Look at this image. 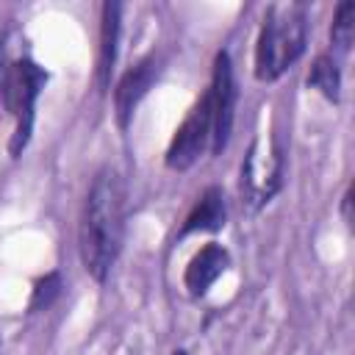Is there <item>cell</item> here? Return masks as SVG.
<instances>
[{"instance_id":"obj_13","label":"cell","mask_w":355,"mask_h":355,"mask_svg":"<svg viewBox=\"0 0 355 355\" xmlns=\"http://www.w3.org/2000/svg\"><path fill=\"white\" fill-rule=\"evenodd\" d=\"M64 291V277L58 269H50L44 272L42 277L33 280L31 286V297H28V305H25V313H39V311H47Z\"/></svg>"},{"instance_id":"obj_10","label":"cell","mask_w":355,"mask_h":355,"mask_svg":"<svg viewBox=\"0 0 355 355\" xmlns=\"http://www.w3.org/2000/svg\"><path fill=\"white\" fill-rule=\"evenodd\" d=\"M225 225H227V200H225L222 186L211 183L194 200L191 211L186 214V219H183V225L178 230V239H186L191 233H216Z\"/></svg>"},{"instance_id":"obj_1","label":"cell","mask_w":355,"mask_h":355,"mask_svg":"<svg viewBox=\"0 0 355 355\" xmlns=\"http://www.w3.org/2000/svg\"><path fill=\"white\" fill-rule=\"evenodd\" d=\"M125 241V183L111 164H103L83 197L78 219V252L83 269L105 283Z\"/></svg>"},{"instance_id":"obj_16","label":"cell","mask_w":355,"mask_h":355,"mask_svg":"<svg viewBox=\"0 0 355 355\" xmlns=\"http://www.w3.org/2000/svg\"><path fill=\"white\" fill-rule=\"evenodd\" d=\"M172 355H189V352H186V349H175Z\"/></svg>"},{"instance_id":"obj_8","label":"cell","mask_w":355,"mask_h":355,"mask_svg":"<svg viewBox=\"0 0 355 355\" xmlns=\"http://www.w3.org/2000/svg\"><path fill=\"white\" fill-rule=\"evenodd\" d=\"M119 33H122V3L105 0L100 6V47H97V89L105 94L111 89V78L119 55Z\"/></svg>"},{"instance_id":"obj_12","label":"cell","mask_w":355,"mask_h":355,"mask_svg":"<svg viewBox=\"0 0 355 355\" xmlns=\"http://www.w3.org/2000/svg\"><path fill=\"white\" fill-rule=\"evenodd\" d=\"M355 42V3L352 0H341L333 11V22H330V47L341 55H347L352 50Z\"/></svg>"},{"instance_id":"obj_2","label":"cell","mask_w":355,"mask_h":355,"mask_svg":"<svg viewBox=\"0 0 355 355\" xmlns=\"http://www.w3.org/2000/svg\"><path fill=\"white\" fill-rule=\"evenodd\" d=\"M308 44V11L302 3L269 6L263 11L252 72L261 83H275L283 78L305 53Z\"/></svg>"},{"instance_id":"obj_3","label":"cell","mask_w":355,"mask_h":355,"mask_svg":"<svg viewBox=\"0 0 355 355\" xmlns=\"http://www.w3.org/2000/svg\"><path fill=\"white\" fill-rule=\"evenodd\" d=\"M50 75L44 67H39L33 58L22 55L17 61H8L6 67V80H3V105L8 111V116L14 119V130L8 139V155L19 158L33 136V125H36V103L42 89L47 86Z\"/></svg>"},{"instance_id":"obj_4","label":"cell","mask_w":355,"mask_h":355,"mask_svg":"<svg viewBox=\"0 0 355 355\" xmlns=\"http://www.w3.org/2000/svg\"><path fill=\"white\" fill-rule=\"evenodd\" d=\"M283 175H286V155L280 141L272 139L269 147H261V139H252L239 175V194L247 211L258 214L261 208H266L275 200V194L283 189Z\"/></svg>"},{"instance_id":"obj_9","label":"cell","mask_w":355,"mask_h":355,"mask_svg":"<svg viewBox=\"0 0 355 355\" xmlns=\"http://www.w3.org/2000/svg\"><path fill=\"white\" fill-rule=\"evenodd\" d=\"M230 266V252L216 244V241H208L205 247H200L191 261L186 263V272H183V286L191 297H205L208 288L227 272Z\"/></svg>"},{"instance_id":"obj_11","label":"cell","mask_w":355,"mask_h":355,"mask_svg":"<svg viewBox=\"0 0 355 355\" xmlns=\"http://www.w3.org/2000/svg\"><path fill=\"white\" fill-rule=\"evenodd\" d=\"M308 89H316L324 100L341 103V67L333 53H316L311 61V69L305 75Z\"/></svg>"},{"instance_id":"obj_7","label":"cell","mask_w":355,"mask_h":355,"mask_svg":"<svg viewBox=\"0 0 355 355\" xmlns=\"http://www.w3.org/2000/svg\"><path fill=\"white\" fill-rule=\"evenodd\" d=\"M161 64H164V58L158 53H147L144 58H139L136 64H130L119 75V80L114 86V119H116V128L122 133L130 128L139 103L147 97L153 83L158 80V75L164 69Z\"/></svg>"},{"instance_id":"obj_15","label":"cell","mask_w":355,"mask_h":355,"mask_svg":"<svg viewBox=\"0 0 355 355\" xmlns=\"http://www.w3.org/2000/svg\"><path fill=\"white\" fill-rule=\"evenodd\" d=\"M6 33H0V94H3V80H6Z\"/></svg>"},{"instance_id":"obj_14","label":"cell","mask_w":355,"mask_h":355,"mask_svg":"<svg viewBox=\"0 0 355 355\" xmlns=\"http://www.w3.org/2000/svg\"><path fill=\"white\" fill-rule=\"evenodd\" d=\"M352 194H355V186L349 183L341 194V219H344L347 227H352Z\"/></svg>"},{"instance_id":"obj_6","label":"cell","mask_w":355,"mask_h":355,"mask_svg":"<svg viewBox=\"0 0 355 355\" xmlns=\"http://www.w3.org/2000/svg\"><path fill=\"white\" fill-rule=\"evenodd\" d=\"M208 147H211V100L208 92H202V97L189 108V114L172 133L169 147L164 153V164L172 172H189Z\"/></svg>"},{"instance_id":"obj_5","label":"cell","mask_w":355,"mask_h":355,"mask_svg":"<svg viewBox=\"0 0 355 355\" xmlns=\"http://www.w3.org/2000/svg\"><path fill=\"white\" fill-rule=\"evenodd\" d=\"M211 100V155H222L230 144L233 136V122H236V75H233V61L227 50H219L214 55L211 67V86L205 89Z\"/></svg>"}]
</instances>
